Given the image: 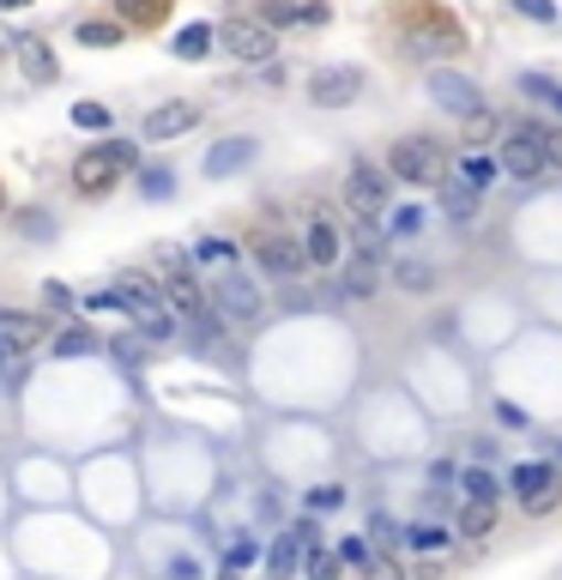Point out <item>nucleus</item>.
<instances>
[{
	"instance_id": "obj_1",
	"label": "nucleus",
	"mask_w": 562,
	"mask_h": 580,
	"mask_svg": "<svg viewBox=\"0 0 562 580\" xmlns=\"http://www.w3.org/2000/svg\"><path fill=\"white\" fill-rule=\"evenodd\" d=\"M134 164H139V139H104V146H85L79 158H73V188H79L85 200H97V193H109Z\"/></svg>"
},
{
	"instance_id": "obj_2",
	"label": "nucleus",
	"mask_w": 562,
	"mask_h": 580,
	"mask_svg": "<svg viewBox=\"0 0 562 580\" xmlns=\"http://www.w3.org/2000/svg\"><path fill=\"white\" fill-rule=\"evenodd\" d=\"M388 176L393 182H417V188H436L442 182V146L430 134H405L388 146Z\"/></svg>"
},
{
	"instance_id": "obj_3",
	"label": "nucleus",
	"mask_w": 562,
	"mask_h": 580,
	"mask_svg": "<svg viewBox=\"0 0 562 580\" xmlns=\"http://www.w3.org/2000/svg\"><path fill=\"white\" fill-rule=\"evenodd\" d=\"M363 67H351V61H333V67H315L309 73V103L315 109H351L357 97H363Z\"/></svg>"
},
{
	"instance_id": "obj_4",
	"label": "nucleus",
	"mask_w": 562,
	"mask_h": 580,
	"mask_svg": "<svg viewBox=\"0 0 562 580\" xmlns=\"http://www.w3.org/2000/svg\"><path fill=\"white\" fill-rule=\"evenodd\" d=\"M254 261H261V273L278 278V285H297V278H309L303 242L285 236V230H266V236H254Z\"/></svg>"
},
{
	"instance_id": "obj_5",
	"label": "nucleus",
	"mask_w": 562,
	"mask_h": 580,
	"mask_svg": "<svg viewBox=\"0 0 562 580\" xmlns=\"http://www.w3.org/2000/svg\"><path fill=\"white\" fill-rule=\"evenodd\" d=\"M206 291H212V308L230 315V320H248V327H254V320L266 315V291H254V278H242L236 266H224Z\"/></svg>"
},
{
	"instance_id": "obj_6",
	"label": "nucleus",
	"mask_w": 562,
	"mask_h": 580,
	"mask_svg": "<svg viewBox=\"0 0 562 580\" xmlns=\"http://www.w3.org/2000/svg\"><path fill=\"white\" fill-rule=\"evenodd\" d=\"M219 43H224L236 61H248V67H261V61L278 55V31H266V24L248 19V12H236V19L219 24Z\"/></svg>"
},
{
	"instance_id": "obj_7",
	"label": "nucleus",
	"mask_w": 562,
	"mask_h": 580,
	"mask_svg": "<svg viewBox=\"0 0 562 580\" xmlns=\"http://www.w3.org/2000/svg\"><path fill=\"white\" fill-rule=\"evenodd\" d=\"M200 103H188V97H170V103H158V109H146V122H139V139L146 146H170V139H182V134H194L200 127Z\"/></svg>"
},
{
	"instance_id": "obj_8",
	"label": "nucleus",
	"mask_w": 562,
	"mask_h": 580,
	"mask_svg": "<svg viewBox=\"0 0 562 580\" xmlns=\"http://www.w3.org/2000/svg\"><path fill=\"white\" fill-rule=\"evenodd\" d=\"M496 170L508 182H539L544 176V151H539V127H515V134L496 146Z\"/></svg>"
},
{
	"instance_id": "obj_9",
	"label": "nucleus",
	"mask_w": 562,
	"mask_h": 580,
	"mask_svg": "<svg viewBox=\"0 0 562 580\" xmlns=\"http://www.w3.org/2000/svg\"><path fill=\"white\" fill-rule=\"evenodd\" d=\"M430 103L442 115H454V122H466V115L484 109V92H478V80H466L454 67H430Z\"/></svg>"
},
{
	"instance_id": "obj_10",
	"label": "nucleus",
	"mask_w": 562,
	"mask_h": 580,
	"mask_svg": "<svg viewBox=\"0 0 562 580\" xmlns=\"http://www.w3.org/2000/svg\"><path fill=\"white\" fill-rule=\"evenodd\" d=\"M344 205L363 218L388 212V170H375L369 158H351V170H344Z\"/></svg>"
},
{
	"instance_id": "obj_11",
	"label": "nucleus",
	"mask_w": 562,
	"mask_h": 580,
	"mask_svg": "<svg viewBox=\"0 0 562 580\" xmlns=\"http://www.w3.org/2000/svg\"><path fill=\"white\" fill-rule=\"evenodd\" d=\"M254 158H261V139L230 134V139H219V146H212L206 158H200V176H206V182H230V176L254 170Z\"/></svg>"
},
{
	"instance_id": "obj_12",
	"label": "nucleus",
	"mask_w": 562,
	"mask_h": 580,
	"mask_svg": "<svg viewBox=\"0 0 562 580\" xmlns=\"http://www.w3.org/2000/svg\"><path fill=\"white\" fill-rule=\"evenodd\" d=\"M297 242H303V261H309V273H315V266H339V261H344V236H339V224H333L327 212H315L309 224H303Z\"/></svg>"
},
{
	"instance_id": "obj_13",
	"label": "nucleus",
	"mask_w": 562,
	"mask_h": 580,
	"mask_svg": "<svg viewBox=\"0 0 562 580\" xmlns=\"http://www.w3.org/2000/svg\"><path fill=\"white\" fill-rule=\"evenodd\" d=\"M0 339H7L12 357L36 351L49 339V315H31V308H0Z\"/></svg>"
},
{
	"instance_id": "obj_14",
	"label": "nucleus",
	"mask_w": 562,
	"mask_h": 580,
	"mask_svg": "<svg viewBox=\"0 0 562 580\" xmlns=\"http://www.w3.org/2000/svg\"><path fill=\"white\" fill-rule=\"evenodd\" d=\"M254 19H261L266 31H285V24H327L333 12H327V0H261Z\"/></svg>"
},
{
	"instance_id": "obj_15",
	"label": "nucleus",
	"mask_w": 562,
	"mask_h": 580,
	"mask_svg": "<svg viewBox=\"0 0 562 580\" xmlns=\"http://www.w3.org/2000/svg\"><path fill=\"white\" fill-rule=\"evenodd\" d=\"M381 291V266L375 261H363V254H351V261L339 266V303H369V296Z\"/></svg>"
},
{
	"instance_id": "obj_16",
	"label": "nucleus",
	"mask_w": 562,
	"mask_h": 580,
	"mask_svg": "<svg viewBox=\"0 0 562 580\" xmlns=\"http://www.w3.org/2000/svg\"><path fill=\"white\" fill-rule=\"evenodd\" d=\"M12 55H19V67H24V80H31V85H55V80H61V55L43 43V36H24V43H12Z\"/></svg>"
},
{
	"instance_id": "obj_17",
	"label": "nucleus",
	"mask_w": 562,
	"mask_h": 580,
	"mask_svg": "<svg viewBox=\"0 0 562 580\" xmlns=\"http://www.w3.org/2000/svg\"><path fill=\"white\" fill-rule=\"evenodd\" d=\"M303 550H309V545H303V526H285V532L273 538V550H261V557H266V580H290V574H297V562H303Z\"/></svg>"
},
{
	"instance_id": "obj_18",
	"label": "nucleus",
	"mask_w": 562,
	"mask_h": 580,
	"mask_svg": "<svg viewBox=\"0 0 562 580\" xmlns=\"http://www.w3.org/2000/svg\"><path fill=\"white\" fill-rule=\"evenodd\" d=\"M436 188H442V193H436L442 218H454V224H471V218H478V205H484V193H478V188H466L459 176H442Z\"/></svg>"
},
{
	"instance_id": "obj_19",
	"label": "nucleus",
	"mask_w": 562,
	"mask_h": 580,
	"mask_svg": "<svg viewBox=\"0 0 562 580\" xmlns=\"http://www.w3.org/2000/svg\"><path fill=\"white\" fill-rule=\"evenodd\" d=\"M212 49H219V24H206V19L182 24V31L170 36V55H176V61H206Z\"/></svg>"
},
{
	"instance_id": "obj_20",
	"label": "nucleus",
	"mask_w": 562,
	"mask_h": 580,
	"mask_svg": "<svg viewBox=\"0 0 562 580\" xmlns=\"http://www.w3.org/2000/svg\"><path fill=\"white\" fill-rule=\"evenodd\" d=\"M388 273H393V285H400L405 296H436V266L430 261H412V254H400V261H388Z\"/></svg>"
},
{
	"instance_id": "obj_21",
	"label": "nucleus",
	"mask_w": 562,
	"mask_h": 580,
	"mask_svg": "<svg viewBox=\"0 0 562 580\" xmlns=\"http://www.w3.org/2000/svg\"><path fill=\"white\" fill-rule=\"evenodd\" d=\"M12 230L43 249V242H55V212H43V205H19V212H12Z\"/></svg>"
},
{
	"instance_id": "obj_22",
	"label": "nucleus",
	"mask_w": 562,
	"mask_h": 580,
	"mask_svg": "<svg viewBox=\"0 0 562 580\" xmlns=\"http://www.w3.org/2000/svg\"><path fill=\"white\" fill-rule=\"evenodd\" d=\"M405 545H412L417 557H442V550L454 545V532L442 520H417V526H405Z\"/></svg>"
},
{
	"instance_id": "obj_23",
	"label": "nucleus",
	"mask_w": 562,
	"mask_h": 580,
	"mask_svg": "<svg viewBox=\"0 0 562 580\" xmlns=\"http://www.w3.org/2000/svg\"><path fill=\"white\" fill-rule=\"evenodd\" d=\"M115 296H121V308H134V315H139V308H151V303H163V291L151 285L146 273H121V278H115Z\"/></svg>"
},
{
	"instance_id": "obj_24",
	"label": "nucleus",
	"mask_w": 562,
	"mask_h": 580,
	"mask_svg": "<svg viewBox=\"0 0 562 580\" xmlns=\"http://www.w3.org/2000/svg\"><path fill=\"white\" fill-rule=\"evenodd\" d=\"M134 182H139V200H170V193H176V170H170V164H134Z\"/></svg>"
},
{
	"instance_id": "obj_25",
	"label": "nucleus",
	"mask_w": 562,
	"mask_h": 580,
	"mask_svg": "<svg viewBox=\"0 0 562 580\" xmlns=\"http://www.w3.org/2000/svg\"><path fill=\"white\" fill-rule=\"evenodd\" d=\"M121 36H127L121 19H85L79 31H73V43H85V49H121Z\"/></svg>"
},
{
	"instance_id": "obj_26",
	"label": "nucleus",
	"mask_w": 562,
	"mask_h": 580,
	"mask_svg": "<svg viewBox=\"0 0 562 580\" xmlns=\"http://www.w3.org/2000/svg\"><path fill=\"white\" fill-rule=\"evenodd\" d=\"M562 478V466L556 460H527V466H515L508 472V484L520 489V496H532V489H544V484H556Z\"/></svg>"
},
{
	"instance_id": "obj_27",
	"label": "nucleus",
	"mask_w": 562,
	"mask_h": 580,
	"mask_svg": "<svg viewBox=\"0 0 562 580\" xmlns=\"http://www.w3.org/2000/svg\"><path fill=\"white\" fill-rule=\"evenodd\" d=\"M134 339H146V345H170L176 339V315L163 303H151V308H139V333Z\"/></svg>"
},
{
	"instance_id": "obj_28",
	"label": "nucleus",
	"mask_w": 562,
	"mask_h": 580,
	"mask_svg": "<svg viewBox=\"0 0 562 580\" xmlns=\"http://www.w3.org/2000/svg\"><path fill=\"white\" fill-rule=\"evenodd\" d=\"M454 532L459 538H490L496 532V502H466L459 520H454Z\"/></svg>"
},
{
	"instance_id": "obj_29",
	"label": "nucleus",
	"mask_w": 562,
	"mask_h": 580,
	"mask_svg": "<svg viewBox=\"0 0 562 580\" xmlns=\"http://www.w3.org/2000/svg\"><path fill=\"white\" fill-rule=\"evenodd\" d=\"M520 92H527L532 103H544V109H551L556 115V122H562V80H551V73H520Z\"/></svg>"
},
{
	"instance_id": "obj_30",
	"label": "nucleus",
	"mask_w": 562,
	"mask_h": 580,
	"mask_svg": "<svg viewBox=\"0 0 562 580\" xmlns=\"http://www.w3.org/2000/svg\"><path fill=\"white\" fill-rule=\"evenodd\" d=\"M454 484L466 489V502H502V484H496V472H490V466H466Z\"/></svg>"
},
{
	"instance_id": "obj_31",
	"label": "nucleus",
	"mask_w": 562,
	"mask_h": 580,
	"mask_svg": "<svg viewBox=\"0 0 562 580\" xmlns=\"http://www.w3.org/2000/svg\"><path fill=\"white\" fill-rule=\"evenodd\" d=\"M496 176H502V170H496V158H490V151H466V158H459V182H466V188H496Z\"/></svg>"
},
{
	"instance_id": "obj_32",
	"label": "nucleus",
	"mask_w": 562,
	"mask_h": 580,
	"mask_svg": "<svg viewBox=\"0 0 562 580\" xmlns=\"http://www.w3.org/2000/svg\"><path fill=\"white\" fill-rule=\"evenodd\" d=\"M121 24H163L170 19V0H115Z\"/></svg>"
},
{
	"instance_id": "obj_33",
	"label": "nucleus",
	"mask_w": 562,
	"mask_h": 580,
	"mask_svg": "<svg viewBox=\"0 0 562 580\" xmlns=\"http://www.w3.org/2000/svg\"><path fill=\"white\" fill-rule=\"evenodd\" d=\"M194 266H236V242L230 236H200L194 242Z\"/></svg>"
},
{
	"instance_id": "obj_34",
	"label": "nucleus",
	"mask_w": 562,
	"mask_h": 580,
	"mask_svg": "<svg viewBox=\"0 0 562 580\" xmlns=\"http://www.w3.org/2000/svg\"><path fill=\"white\" fill-rule=\"evenodd\" d=\"M254 562H261V538L254 532L224 538V569H254Z\"/></svg>"
},
{
	"instance_id": "obj_35",
	"label": "nucleus",
	"mask_w": 562,
	"mask_h": 580,
	"mask_svg": "<svg viewBox=\"0 0 562 580\" xmlns=\"http://www.w3.org/2000/svg\"><path fill=\"white\" fill-rule=\"evenodd\" d=\"M351 242H357V254H363V261H388V242H381V230L375 224H369V218L363 212H357V230H351Z\"/></svg>"
},
{
	"instance_id": "obj_36",
	"label": "nucleus",
	"mask_w": 562,
	"mask_h": 580,
	"mask_svg": "<svg viewBox=\"0 0 562 580\" xmlns=\"http://www.w3.org/2000/svg\"><path fill=\"white\" fill-rule=\"evenodd\" d=\"M55 339V357H92L97 351V339L85 327H61V333H49Z\"/></svg>"
},
{
	"instance_id": "obj_37",
	"label": "nucleus",
	"mask_w": 562,
	"mask_h": 580,
	"mask_svg": "<svg viewBox=\"0 0 562 580\" xmlns=\"http://www.w3.org/2000/svg\"><path fill=\"white\" fill-rule=\"evenodd\" d=\"M73 127L79 134H109V103H73Z\"/></svg>"
},
{
	"instance_id": "obj_38",
	"label": "nucleus",
	"mask_w": 562,
	"mask_h": 580,
	"mask_svg": "<svg viewBox=\"0 0 562 580\" xmlns=\"http://www.w3.org/2000/svg\"><path fill=\"white\" fill-rule=\"evenodd\" d=\"M417 230H424V212H417V205H400V212H388V236H393V242H412Z\"/></svg>"
},
{
	"instance_id": "obj_39",
	"label": "nucleus",
	"mask_w": 562,
	"mask_h": 580,
	"mask_svg": "<svg viewBox=\"0 0 562 580\" xmlns=\"http://www.w3.org/2000/svg\"><path fill=\"white\" fill-rule=\"evenodd\" d=\"M520 502H527V514H532V520L556 514V508H562V478H556V484H544V489H532V496H520Z\"/></svg>"
},
{
	"instance_id": "obj_40",
	"label": "nucleus",
	"mask_w": 562,
	"mask_h": 580,
	"mask_svg": "<svg viewBox=\"0 0 562 580\" xmlns=\"http://www.w3.org/2000/svg\"><path fill=\"white\" fill-rule=\"evenodd\" d=\"M515 12H520V19H532V24H544V31H551V24L562 19L556 0H515Z\"/></svg>"
},
{
	"instance_id": "obj_41",
	"label": "nucleus",
	"mask_w": 562,
	"mask_h": 580,
	"mask_svg": "<svg viewBox=\"0 0 562 580\" xmlns=\"http://www.w3.org/2000/svg\"><path fill=\"white\" fill-rule=\"evenodd\" d=\"M43 308H49V315H67V308H79V296H73V285L49 278V285H43Z\"/></svg>"
},
{
	"instance_id": "obj_42",
	"label": "nucleus",
	"mask_w": 562,
	"mask_h": 580,
	"mask_svg": "<svg viewBox=\"0 0 562 580\" xmlns=\"http://www.w3.org/2000/svg\"><path fill=\"white\" fill-rule=\"evenodd\" d=\"M303 557H309V580H333V569H339V557H327L321 545H309L303 550Z\"/></svg>"
},
{
	"instance_id": "obj_43",
	"label": "nucleus",
	"mask_w": 562,
	"mask_h": 580,
	"mask_svg": "<svg viewBox=\"0 0 562 580\" xmlns=\"http://www.w3.org/2000/svg\"><path fill=\"white\" fill-rule=\"evenodd\" d=\"M539 151H544V170H562V127H544Z\"/></svg>"
},
{
	"instance_id": "obj_44",
	"label": "nucleus",
	"mask_w": 562,
	"mask_h": 580,
	"mask_svg": "<svg viewBox=\"0 0 562 580\" xmlns=\"http://www.w3.org/2000/svg\"><path fill=\"white\" fill-rule=\"evenodd\" d=\"M369 532H375L381 545H405V526L393 520V514H375V520H369Z\"/></svg>"
},
{
	"instance_id": "obj_45",
	"label": "nucleus",
	"mask_w": 562,
	"mask_h": 580,
	"mask_svg": "<svg viewBox=\"0 0 562 580\" xmlns=\"http://www.w3.org/2000/svg\"><path fill=\"white\" fill-rule=\"evenodd\" d=\"M333 557L344 562V569H363V557H369V545H363V538H357V532H351V538H339V550H333Z\"/></svg>"
},
{
	"instance_id": "obj_46",
	"label": "nucleus",
	"mask_w": 562,
	"mask_h": 580,
	"mask_svg": "<svg viewBox=\"0 0 562 580\" xmlns=\"http://www.w3.org/2000/svg\"><path fill=\"white\" fill-rule=\"evenodd\" d=\"M363 580H405L393 557H363Z\"/></svg>"
},
{
	"instance_id": "obj_47",
	"label": "nucleus",
	"mask_w": 562,
	"mask_h": 580,
	"mask_svg": "<svg viewBox=\"0 0 562 580\" xmlns=\"http://www.w3.org/2000/svg\"><path fill=\"white\" fill-rule=\"evenodd\" d=\"M339 502H344V489H339V484H321V489L309 496V508H339Z\"/></svg>"
},
{
	"instance_id": "obj_48",
	"label": "nucleus",
	"mask_w": 562,
	"mask_h": 580,
	"mask_svg": "<svg viewBox=\"0 0 562 580\" xmlns=\"http://www.w3.org/2000/svg\"><path fill=\"white\" fill-rule=\"evenodd\" d=\"M496 418H502L508 430H527V411H520V405H508V399H496Z\"/></svg>"
},
{
	"instance_id": "obj_49",
	"label": "nucleus",
	"mask_w": 562,
	"mask_h": 580,
	"mask_svg": "<svg viewBox=\"0 0 562 580\" xmlns=\"http://www.w3.org/2000/svg\"><path fill=\"white\" fill-rule=\"evenodd\" d=\"M200 574H206V569H200L194 557H176V562H170V580H200Z\"/></svg>"
},
{
	"instance_id": "obj_50",
	"label": "nucleus",
	"mask_w": 562,
	"mask_h": 580,
	"mask_svg": "<svg viewBox=\"0 0 562 580\" xmlns=\"http://www.w3.org/2000/svg\"><path fill=\"white\" fill-rule=\"evenodd\" d=\"M24 7H31V0H0V12H24Z\"/></svg>"
},
{
	"instance_id": "obj_51",
	"label": "nucleus",
	"mask_w": 562,
	"mask_h": 580,
	"mask_svg": "<svg viewBox=\"0 0 562 580\" xmlns=\"http://www.w3.org/2000/svg\"><path fill=\"white\" fill-rule=\"evenodd\" d=\"M7 369H12V351H7V339H0V376H7Z\"/></svg>"
},
{
	"instance_id": "obj_52",
	"label": "nucleus",
	"mask_w": 562,
	"mask_h": 580,
	"mask_svg": "<svg viewBox=\"0 0 562 580\" xmlns=\"http://www.w3.org/2000/svg\"><path fill=\"white\" fill-rule=\"evenodd\" d=\"M219 580H242V569H224V574H219Z\"/></svg>"
},
{
	"instance_id": "obj_53",
	"label": "nucleus",
	"mask_w": 562,
	"mask_h": 580,
	"mask_svg": "<svg viewBox=\"0 0 562 580\" xmlns=\"http://www.w3.org/2000/svg\"><path fill=\"white\" fill-rule=\"evenodd\" d=\"M556 466H562V442H556Z\"/></svg>"
}]
</instances>
